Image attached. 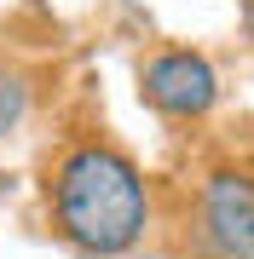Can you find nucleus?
<instances>
[{"mask_svg":"<svg viewBox=\"0 0 254 259\" xmlns=\"http://www.w3.org/2000/svg\"><path fill=\"white\" fill-rule=\"evenodd\" d=\"M47 213L58 242L87 259H122L151 231V185L104 139L64 144L47 167Z\"/></svg>","mask_w":254,"mask_h":259,"instance_id":"f257e3e1","label":"nucleus"},{"mask_svg":"<svg viewBox=\"0 0 254 259\" xmlns=\"http://www.w3.org/2000/svg\"><path fill=\"white\" fill-rule=\"evenodd\" d=\"M191 231L208 259H254V173L214 167L197 185Z\"/></svg>","mask_w":254,"mask_h":259,"instance_id":"f03ea898","label":"nucleus"},{"mask_svg":"<svg viewBox=\"0 0 254 259\" xmlns=\"http://www.w3.org/2000/svg\"><path fill=\"white\" fill-rule=\"evenodd\" d=\"M139 93L162 121H202L220 104V75L202 52L191 47H162L139 64Z\"/></svg>","mask_w":254,"mask_h":259,"instance_id":"7ed1b4c3","label":"nucleus"},{"mask_svg":"<svg viewBox=\"0 0 254 259\" xmlns=\"http://www.w3.org/2000/svg\"><path fill=\"white\" fill-rule=\"evenodd\" d=\"M29 104H35V81H29L18 64H0V139H12V133L23 127Z\"/></svg>","mask_w":254,"mask_h":259,"instance_id":"20e7f679","label":"nucleus"},{"mask_svg":"<svg viewBox=\"0 0 254 259\" xmlns=\"http://www.w3.org/2000/svg\"><path fill=\"white\" fill-rule=\"evenodd\" d=\"M243 35L254 40V0H243Z\"/></svg>","mask_w":254,"mask_h":259,"instance_id":"39448f33","label":"nucleus"}]
</instances>
